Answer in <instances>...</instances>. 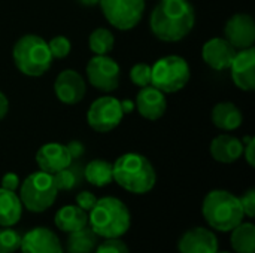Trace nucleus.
Segmentation results:
<instances>
[{"instance_id": "f257e3e1", "label": "nucleus", "mask_w": 255, "mask_h": 253, "mask_svg": "<svg viewBox=\"0 0 255 253\" xmlns=\"http://www.w3.org/2000/svg\"><path fill=\"white\" fill-rule=\"evenodd\" d=\"M196 24V10L190 0H160L151 12L152 34L167 43L187 37Z\"/></svg>"}, {"instance_id": "f03ea898", "label": "nucleus", "mask_w": 255, "mask_h": 253, "mask_svg": "<svg viewBox=\"0 0 255 253\" xmlns=\"http://www.w3.org/2000/svg\"><path fill=\"white\" fill-rule=\"evenodd\" d=\"M131 224L127 206L117 197L97 198L88 213V225L102 239H121Z\"/></svg>"}, {"instance_id": "7ed1b4c3", "label": "nucleus", "mask_w": 255, "mask_h": 253, "mask_svg": "<svg viewBox=\"0 0 255 253\" xmlns=\"http://www.w3.org/2000/svg\"><path fill=\"white\" fill-rule=\"evenodd\" d=\"M114 180L127 192L131 194H146L157 182L155 170L151 161L136 152H128L121 155L112 164Z\"/></svg>"}, {"instance_id": "20e7f679", "label": "nucleus", "mask_w": 255, "mask_h": 253, "mask_svg": "<svg viewBox=\"0 0 255 253\" xmlns=\"http://www.w3.org/2000/svg\"><path fill=\"white\" fill-rule=\"evenodd\" d=\"M202 213L209 227L221 233H230L245 218L239 197L224 189H214L206 194Z\"/></svg>"}, {"instance_id": "39448f33", "label": "nucleus", "mask_w": 255, "mask_h": 253, "mask_svg": "<svg viewBox=\"0 0 255 253\" xmlns=\"http://www.w3.org/2000/svg\"><path fill=\"white\" fill-rule=\"evenodd\" d=\"M12 58L16 69L30 78L45 75L52 64L48 42L37 34L21 36L12 48Z\"/></svg>"}, {"instance_id": "423d86ee", "label": "nucleus", "mask_w": 255, "mask_h": 253, "mask_svg": "<svg viewBox=\"0 0 255 253\" xmlns=\"http://www.w3.org/2000/svg\"><path fill=\"white\" fill-rule=\"evenodd\" d=\"M58 189L54 183L52 174L42 170L27 176L19 185V200L22 207L33 213L46 212L57 198Z\"/></svg>"}, {"instance_id": "0eeeda50", "label": "nucleus", "mask_w": 255, "mask_h": 253, "mask_svg": "<svg viewBox=\"0 0 255 253\" xmlns=\"http://www.w3.org/2000/svg\"><path fill=\"white\" fill-rule=\"evenodd\" d=\"M191 76L190 66L179 55H166L151 66V85L164 94H173L185 88Z\"/></svg>"}, {"instance_id": "6e6552de", "label": "nucleus", "mask_w": 255, "mask_h": 253, "mask_svg": "<svg viewBox=\"0 0 255 253\" xmlns=\"http://www.w3.org/2000/svg\"><path fill=\"white\" fill-rule=\"evenodd\" d=\"M99 6L106 21L121 31L134 28L145 13V0H100Z\"/></svg>"}, {"instance_id": "1a4fd4ad", "label": "nucleus", "mask_w": 255, "mask_h": 253, "mask_svg": "<svg viewBox=\"0 0 255 253\" xmlns=\"http://www.w3.org/2000/svg\"><path fill=\"white\" fill-rule=\"evenodd\" d=\"M123 116L121 100L105 95L91 103L87 112V122L97 133H109L121 124Z\"/></svg>"}, {"instance_id": "9d476101", "label": "nucleus", "mask_w": 255, "mask_h": 253, "mask_svg": "<svg viewBox=\"0 0 255 253\" xmlns=\"http://www.w3.org/2000/svg\"><path fill=\"white\" fill-rule=\"evenodd\" d=\"M87 79L99 91L111 92L120 85V66L109 55H94L85 67Z\"/></svg>"}, {"instance_id": "9b49d317", "label": "nucleus", "mask_w": 255, "mask_h": 253, "mask_svg": "<svg viewBox=\"0 0 255 253\" xmlns=\"http://www.w3.org/2000/svg\"><path fill=\"white\" fill-rule=\"evenodd\" d=\"M224 39L235 49H247L255 43V21L250 13H235L224 27Z\"/></svg>"}, {"instance_id": "f8f14e48", "label": "nucleus", "mask_w": 255, "mask_h": 253, "mask_svg": "<svg viewBox=\"0 0 255 253\" xmlns=\"http://www.w3.org/2000/svg\"><path fill=\"white\" fill-rule=\"evenodd\" d=\"M54 92L57 98L64 104L79 103L87 92L85 79L72 69H66L58 73L54 82Z\"/></svg>"}, {"instance_id": "ddd939ff", "label": "nucleus", "mask_w": 255, "mask_h": 253, "mask_svg": "<svg viewBox=\"0 0 255 253\" xmlns=\"http://www.w3.org/2000/svg\"><path fill=\"white\" fill-rule=\"evenodd\" d=\"M232 79L235 85L242 91L255 89V49L254 46L236 51V55L230 64Z\"/></svg>"}, {"instance_id": "4468645a", "label": "nucleus", "mask_w": 255, "mask_h": 253, "mask_svg": "<svg viewBox=\"0 0 255 253\" xmlns=\"http://www.w3.org/2000/svg\"><path fill=\"white\" fill-rule=\"evenodd\" d=\"M21 253H63L60 239L45 227H36L21 239Z\"/></svg>"}, {"instance_id": "2eb2a0df", "label": "nucleus", "mask_w": 255, "mask_h": 253, "mask_svg": "<svg viewBox=\"0 0 255 253\" xmlns=\"http://www.w3.org/2000/svg\"><path fill=\"white\" fill-rule=\"evenodd\" d=\"M218 246L217 236L203 227L185 231L178 242L179 253H217Z\"/></svg>"}, {"instance_id": "dca6fc26", "label": "nucleus", "mask_w": 255, "mask_h": 253, "mask_svg": "<svg viewBox=\"0 0 255 253\" xmlns=\"http://www.w3.org/2000/svg\"><path fill=\"white\" fill-rule=\"evenodd\" d=\"M72 158L67 152L66 145L51 142L45 143L36 152V164L37 167L49 174H55L57 171L69 167L72 164Z\"/></svg>"}, {"instance_id": "f3484780", "label": "nucleus", "mask_w": 255, "mask_h": 253, "mask_svg": "<svg viewBox=\"0 0 255 253\" xmlns=\"http://www.w3.org/2000/svg\"><path fill=\"white\" fill-rule=\"evenodd\" d=\"M134 109H137L140 116H143L148 121L160 119L167 109L164 92H161L152 85L140 88L134 100Z\"/></svg>"}, {"instance_id": "a211bd4d", "label": "nucleus", "mask_w": 255, "mask_h": 253, "mask_svg": "<svg viewBox=\"0 0 255 253\" xmlns=\"http://www.w3.org/2000/svg\"><path fill=\"white\" fill-rule=\"evenodd\" d=\"M236 51L224 37H212L202 48L203 61L214 70H227L236 55Z\"/></svg>"}, {"instance_id": "6ab92c4d", "label": "nucleus", "mask_w": 255, "mask_h": 253, "mask_svg": "<svg viewBox=\"0 0 255 253\" xmlns=\"http://www.w3.org/2000/svg\"><path fill=\"white\" fill-rule=\"evenodd\" d=\"M244 142L230 134H220L211 143V155L215 161L232 164L242 157Z\"/></svg>"}, {"instance_id": "aec40b11", "label": "nucleus", "mask_w": 255, "mask_h": 253, "mask_svg": "<svg viewBox=\"0 0 255 253\" xmlns=\"http://www.w3.org/2000/svg\"><path fill=\"white\" fill-rule=\"evenodd\" d=\"M212 122L217 128L223 131H235L244 124V115L236 104L230 101H223L214 106Z\"/></svg>"}, {"instance_id": "412c9836", "label": "nucleus", "mask_w": 255, "mask_h": 253, "mask_svg": "<svg viewBox=\"0 0 255 253\" xmlns=\"http://www.w3.org/2000/svg\"><path fill=\"white\" fill-rule=\"evenodd\" d=\"M57 228L63 233H73L88 225V213L79 209L76 204L61 207L54 218Z\"/></svg>"}, {"instance_id": "4be33fe9", "label": "nucleus", "mask_w": 255, "mask_h": 253, "mask_svg": "<svg viewBox=\"0 0 255 253\" xmlns=\"http://www.w3.org/2000/svg\"><path fill=\"white\" fill-rule=\"evenodd\" d=\"M22 215V203L13 191L0 188V227L15 225Z\"/></svg>"}, {"instance_id": "5701e85b", "label": "nucleus", "mask_w": 255, "mask_h": 253, "mask_svg": "<svg viewBox=\"0 0 255 253\" xmlns=\"http://www.w3.org/2000/svg\"><path fill=\"white\" fill-rule=\"evenodd\" d=\"M82 176L93 186L103 188V186L109 185L114 180L112 164L108 163V161H105V160H93V161H90L84 167Z\"/></svg>"}, {"instance_id": "b1692460", "label": "nucleus", "mask_w": 255, "mask_h": 253, "mask_svg": "<svg viewBox=\"0 0 255 253\" xmlns=\"http://www.w3.org/2000/svg\"><path fill=\"white\" fill-rule=\"evenodd\" d=\"M97 240V234L87 225L78 231L69 233L66 249L67 253H93L99 245Z\"/></svg>"}, {"instance_id": "393cba45", "label": "nucleus", "mask_w": 255, "mask_h": 253, "mask_svg": "<svg viewBox=\"0 0 255 253\" xmlns=\"http://www.w3.org/2000/svg\"><path fill=\"white\" fill-rule=\"evenodd\" d=\"M230 236L232 248L236 253H255V227L251 222H241Z\"/></svg>"}, {"instance_id": "a878e982", "label": "nucleus", "mask_w": 255, "mask_h": 253, "mask_svg": "<svg viewBox=\"0 0 255 253\" xmlns=\"http://www.w3.org/2000/svg\"><path fill=\"white\" fill-rule=\"evenodd\" d=\"M115 45V37L111 30L105 27H99L93 30L88 37V46L94 55H108Z\"/></svg>"}, {"instance_id": "bb28decb", "label": "nucleus", "mask_w": 255, "mask_h": 253, "mask_svg": "<svg viewBox=\"0 0 255 253\" xmlns=\"http://www.w3.org/2000/svg\"><path fill=\"white\" fill-rule=\"evenodd\" d=\"M81 177H82L81 166L75 164L73 161L69 167L52 174V179H54V183H55L58 192L60 191H72L76 185H79Z\"/></svg>"}, {"instance_id": "cd10ccee", "label": "nucleus", "mask_w": 255, "mask_h": 253, "mask_svg": "<svg viewBox=\"0 0 255 253\" xmlns=\"http://www.w3.org/2000/svg\"><path fill=\"white\" fill-rule=\"evenodd\" d=\"M22 236L10 227H0V253H15L19 251Z\"/></svg>"}, {"instance_id": "c85d7f7f", "label": "nucleus", "mask_w": 255, "mask_h": 253, "mask_svg": "<svg viewBox=\"0 0 255 253\" xmlns=\"http://www.w3.org/2000/svg\"><path fill=\"white\" fill-rule=\"evenodd\" d=\"M130 81L139 88L151 85V66L146 63L134 64L130 70Z\"/></svg>"}, {"instance_id": "c756f323", "label": "nucleus", "mask_w": 255, "mask_h": 253, "mask_svg": "<svg viewBox=\"0 0 255 253\" xmlns=\"http://www.w3.org/2000/svg\"><path fill=\"white\" fill-rule=\"evenodd\" d=\"M48 48H49L52 58L60 60V58H66L70 54L72 43L66 36H55L48 42Z\"/></svg>"}, {"instance_id": "7c9ffc66", "label": "nucleus", "mask_w": 255, "mask_h": 253, "mask_svg": "<svg viewBox=\"0 0 255 253\" xmlns=\"http://www.w3.org/2000/svg\"><path fill=\"white\" fill-rule=\"evenodd\" d=\"M94 253H130L127 245L120 239H105L103 243L97 245Z\"/></svg>"}, {"instance_id": "2f4dec72", "label": "nucleus", "mask_w": 255, "mask_h": 253, "mask_svg": "<svg viewBox=\"0 0 255 253\" xmlns=\"http://www.w3.org/2000/svg\"><path fill=\"white\" fill-rule=\"evenodd\" d=\"M244 215L250 219H253L255 216V191L254 188L248 189L242 197H239Z\"/></svg>"}, {"instance_id": "473e14b6", "label": "nucleus", "mask_w": 255, "mask_h": 253, "mask_svg": "<svg viewBox=\"0 0 255 253\" xmlns=\"http://www.w3.org/2000/svg\"><path fill=\"white\" fill-rule=\"evenodd\" d=\"M76 206L79 207V209H82L84 212H87V213H90V210L94 207V204L97 203V197L93 194V192H90V191H81L78 195H76Z\"/></svg>"}, {"instance_id": "72a5a7b5", "label": "nucleus", "mask_w": 255, "mask_h": 253, "mask_svg": "<svg viewBox=\"0 0 255 253\" xmlns=\"http://www.w3.org/2000/svg\"><path fill=\"white\" fill-rule=\"evenodd\" d=\"M242 155L245 157L247 163L254 167L255 166V137H245L244 139V152Z\"/></svg>"}, {"instance_id": "f704fd0d", "label": "nucleus", "mask_w": 255, "mask_h": 253, "mask_svg": "<svg viewBox=\"0 0 255 253\" xmlns=\"http://www.w3.org/2000/svg\"><path fill=\"white\" fill-rule=\"evenodd\" d=\"M0 188L16 192V189L19 188V177H18V174H15V173H12V171L6 173V174L1 177V186H0Z\"/></svg>"}, {"instance_id": "c9c22d12", "label": "nucleus", "mask_w": 255, "mask_h": 253, "mask_svg": "<svg viewBox=\"0 0 255 253\" xmlns=\"http://www.w3.org/2000/svg\"><path fill=\"white\" fill-rule=\"evenodd\" d=\"M66 148H67V152H69V155H70V158H72L73 161L79 160V158L84 155V152H85V146H84V143L79 142V140H72V142H69V143L66 145Z\"/></svg>"}, {"instance_id": "e433bc0d", "label": "nucleus", "mask_w": 255, "mask_h": 253, "mask_svg": "<svg viewBox=\"0 0 255 253\" xmlns=\"http://www.w3.org/2000/svg\"><path fill=\"white\" fill-rule=\"evenodd\" d=\"M9 112V100L4 92L0 91V121L7 115Z\"/></svg>"}, {"instance_id": "4c0bfd02", "label": "nucleus", "mask_w": 255, "mask_h": 253, "mask_svg": "<svg viewBox=\"0 0 255 253\" xmlns=\"http://www.w3.org/2000/svg\"><path fill=\"white\" fill-rule=\"evenodd\" d=\"M121 109H123V113L124 115L131 113L134 110V101L133 100H123L121 101Z\"/></svg>"}, {"instance_id": "58836bf2", "label": "nucleus", "mask_w": 255, "mask_h": 253, "mask_svg": "<svg viewBox=\"0 0 255 253\" xmlns=\"http://www.w3.org/2000/svg\"><path fill=\"white\" fill-rule=\"evenodd\" d=\"M78 3L82 6H97L100 0H78Z\"/></svg>"}, {"instance_id": "ea45409f", "label": "nucleus", "mask_w": 255, "mask_h": 253, "mask_svg": "<svg viewBox=\"0 0 255 253\" xmlns=\"http://www.w3.org/2000/svg\"><path fill=\"white\" fill-rule=\"evenodd\" d=\"M217 253H230V252H217Z\"/></svg>"}]
</instances>
